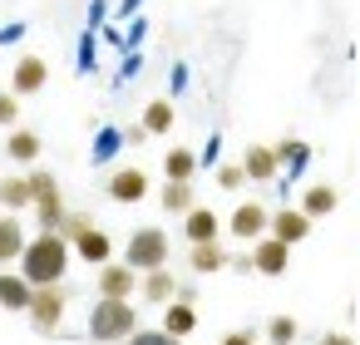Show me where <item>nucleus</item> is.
I'll list each match as a JSON object with an SVG mask.
<instances>
[{
    "instance_id": "nucleus-12",
    "label": "nucleus",
    "mask_w": 360,
    "mask_h": 345,
    "mask_svg": "<svg viewBox=\"0 0 360 345\" xmlns=\"http://www.w3.org/2000/svg\"><path fill=\"white\" fill-rule=\"evenodd\" d=\"M109 197L114 202H143L148 197V173L143 168H119V173H109Z\"/></svg>"
},
{
    "instance_id": "nucleus-14",
    "label": "nucleus",
    "mask_w": 360,
    "mask_h": 345,
    "mask_svg": "<svg viewBox=\"0 0 360 345\" xmlns=\"http://www.w3.org/2000/svg\"><path fill=\"white\" fill-rule=\"evenodd\" d=\"M163 335H173V340H188L193 330H198V306L193 301H168L163 306V325H158Z\"/></svg>"
},
{
    "instance_id": "nucleus-8",
    "label": "nucleus",
    "mask_w": 360,
    "mask_h": 345,
    "mask_svg": "<svg viewBox=\"0 0 360 345\" xmlns=\"http://www.w3.org/2000/svg\"><path fill=\"white\" fill-rule=\"evenodd\" d=\"M183 242H188V247H193V242H222V222H217V212H212L207 202H198V207L183 212Z\"/></svg>"
},
{
    "instance_id": "nucleus-31",
    "label": "nucleus",
    "mask_w": 360,
    "mask_h": 345,
    "mask_svg": "<svg viewBox=\"0 0 360 345\" xmlns=\"http://www.w3.org/2000/svg\"><path fill=\"white\" fill-rule=\"evenodd\" d=\"M124 345H183V340H173V335H163V330H134Z\"/></svg>"
},
{
    "instance_id": "nucleus-19",
    "label": "nucleus",
    "mask_w": 360,
    "mask_h": 345,
    "mask_svg": "<svg viewBox=\"0 0 360 345\" xmlns=\"http://www.w3.org/2000/svg\"><path fill=\"white\" fill-rule=\"evenodd\" d=\"M40 134L35 129H11V138H6V158L11 163H40Z\"/></svg>"
},
{
    "instance_id": "nucleus-4",
    "label": "nucleus",
    "mask_w": 360,
    "mask_h": 345,
    "mask_svg": "<svg viewBox=\"0 0 360 345\" xmlns=\"http://www.w3.org/2000/svg\"><path fill=\"white\" fill-rule=\"evenodd\" d=\"M65 306H70V291H65V286H35V291H30L25 315H30V325H35V330H60Z\"/></svg>"
},
{
    "instance_id": "nucleus-3",
    "label": "nucleus",
    "mask_w": 360,
    "mask_h": 345,
    "mask_svg": "<svg viewBox=\"0 0 360 345\" xmlns=\"http://www.w3.org/2000/svg\"><path fill=\"white\" fill-rule=\"evenodd\" d=\"M119 261H124L134 276L168 266V232H163V227H139V232L129 237V247H124V256H119Z\"/></svg>"
},
{
    "instance_id": "nucleus-30",
    "label": "nucleus",
    "mask_w": 360,
    "mask_h": 345,
    "mask_svg": "<svg viewBox=\"0 0 360 345\" xmlns=\"http://www.w3.org/2000/svg\"><path fill=\"white\" fill-rule=\"evenodd\" d=\"M11 124H20V99L11 89H0V129H11Z\"/></svg>"
},
{
    "instance_id": "nucleus-20",
    "label": "nucleus",
    "mask_w": 360,
    "mask_h": 345,
    "mask_svg": "<svg viewBox=\"0 0 360 345\" xmlns=\"http://www.w3.org/2000/svg\"><path fill=\"white\" fill-rule=\"evenodd\" d=\"M25 247V227L15 222V212H0V271H6Z\"/></svg>"
},
{
    "instance_id": "nucleus-25",
    "label": "nucleus",
    "mask_w": 360,
    "mask_h": 345,
    "mask_svg": "<svg viewBox=\"0 0 360 345\" xmlns=\"http://www.w3.org/2000/svg\"><path fill=\"white\" fill-rule=\"evenodd\" d=\"M163 207H168L173 217H183L188 207H198V197H193V183H163Z\"/></svg>"
},
{
    "instance_id": "nucleus-17",
    "label": "nucleus",
    "mask_w": 360,
    "mask_h": 345,
    "mask_svg": "<svg viewBox=\"0 0 360 345\" xmlns=\"http://www.w3.org/2000/svg\"><path fill=\"white\" fill-rule=\"evenodd\" d=\"M30 207H35L40 232H60V222H65V207H70V202H65V193H60V188H50V193H40Z\"/></svg>"
},
{
    "instance_id": "nucleus-1",
    "label": "nucleus",
    "mask_w": 360,
    "mask_h": 345,
    "mask_svg": "<svg viewBox=\"0 0 360 345\" xmlns=\"http://www.w3.org/2000/svg\"><path fill=\"white\" fill-rule=\"evenodd\" d=\"M15 271H20L25 286H60L65 271H70V242L55 237V232L25 237V247L15 256Z\"/></svg>"
},
{
    "instance_id": "nucleus-28",
    "label": "nucleus",
    "mask_w": 360,
    "mask_h": 345,
    "mask_svg": "<svg viewBox=\"0 0 360 345\" xmlns=\"http://www.w3.org/2000/svg\"><path fill=\"white\" fill-rule=\"evenodd\" d=\"M296 335H301V320H291V315H271L266 320V340L271 345H291Z\"/></svg>"
},
{
    "instance_id": "nucleus-29",
    "label": "nucleus",
    "mask_w": 360,
    "mask_h": 345,
    "mask_svg": "<svg viewBox=\"0 0 360 345\" xmlns=\"http://www.w3.org/2000/svg\"><path fill=\"white\" fill-rule=\"evenodd\" d=\"M25 188H30V197H40V193H50V188H60V183H55L50 168H30V173H25Z\"/></svg>"
},
{
    "instance_id": "nucleus-13",
    "label": "nucleus",
    "mask_w": 360,
    "mask_h": 345,
    "mask_svg": "<svg viewBox=\"0 0 360 345\" xmlns=\"http://www.w3.org/2000/svg\"><path fill=\"white\" fill-rule=\"evenodd\" d=\"M173 291H178V281H173V271H168V266L143 271V276H139V286H134V296H143L148 306H168V301H173Z\"/></svg>"
},
{
    "instance_id": "nucleus-6",
    "label": "nucleus",
    "mask_w": 360,
    "mask_h": 345,
    "mask_svg": "<svg viewBox=\"0 0 360 345\" xmlns=\"http://www.w3.org/2000/svg\"><path fill=\"white\" fill-rule=\"evenodd\" d=\"M45 84H50V65L40 55H20L15 60V74H11V94L25 99V94H40Z\"/></svg>"
},
{
    "instance_id": "nucleus-35",
    "label": "nucleus",
    "mask_w": 360,
    "mask_h": 345,
    "mask_svg": "<svg viewBox=\"0 0 360 345\" xmlns=\"http://www.w3.org/2000/svg\"><path fill=\"white\" fill-rule=\"evenodd\" d=\"M316 345H355L345 330H326V335H316Z\"/></svg>"
},
{
    "instance_id": "nucleus-5",
    "label": "nucleus",
    "mask_w": 360,
    "mask_h": 345,
    "mask_svg": "<svg viewBox=\"0 0 360 345\" xmlns=\"http://www.w3.org/2000/svg\"><path fill=\"white\" fill-rule=\"evenodd\" d=\"M247 256H252L257 276H286V266H291V247H281L276 237H257Z\"/></svg>"
},
{
    "instance_id": "nucleus-26",
    "label": "nucleus",
    "mask_w": 360,
    "mask_h": 345,
    "mask_svg": "<svg viewBox=\"0 0 360 345\" xmlns=\"http://www.w3.org/2000/svg\"><path fill=\"white\" fill-rule=\"evenodd\" d=\"M271 153H276V168H301V163L311 158V143H301V138H281Z\"/></svg>"
},
{
    "instance_id": "nucleus-34",
    "label": "nucleus",
    "mask_w": 360,
    "mask_h": 345,
    "mask_svg": "<svg viewBox=\"0 0 360 345\" xmlns=\"http://www.w3.org/2000/svg\"><path fill=\"white\" fill-rule=\"evenodd\" d=\"M222 345H257V335H252V330H227Z\"/></svg>"
},
{
    "instance_id": "nucleus-10",
    "label": "nucleus",
    "mask_w": 360,
    "mask_h": 345,
    "mask_svg": "<svg viewBox=\"0 0 360 345\" xmlns=\"http://www.w3.org/2000/svg\"><path fill=\"white\" fill-rule=\"evenodd\" d=\"M114 237L109 232H99V227H89V232H79L75 242H70V256H79V261H89V266H104V261H114Z\"/></svg>"
},
{
    "instance_id": "nucleus-36",
    "label": "nucleus",
    "mask_w": 360,
    "mask_h": 345,
    "mask_svg": "<svg viewBox=\"0 0 360 345\" xmlns=\"http://www.w3.org/2000/svg\"><path fill=\"white\" fill-rule=\"evenodd\" d=\"M143 138H148V134H143V129H139V124H134V129H124V143H129V148H139V143H143Z\"/></svg>"
},
{
    "instance_id": "nucleus-33",
    "label": "nucleus",
    "mask_w": 360,
    "mask_h": 345,
    "mask_svg": "<svg viewBox=\"0 0 360 345\" xmlns=\"http://www.w3.org/2000/svg\"><path fill=\"white\" fill-rule=\"evenodd\" d=\"M227 266H232V271H237V276H247V271H252V256H247V252H237V256H232V252H227Z\"/></svg>"
},
{
    "instance_id": "nucleus-27",
    "label": "nucleus",
    "mask_w": 360,
    "mask_h": 345,
    "mask_svg": "<svg viewBox=\"0 0 360 345\" xmlns=\"http://www.w3.org/2000/svg\"><path fill=\"white\" fill-rule=\"evenodd\" d=\"M89 227H94V217H89L84 207H65V222H60V232H55V237L75 242V237H79V232H89Z\"/></svg>"
},
{
    "instance_id": "nucleus-32",
    "label": "nucleus",
    "mask_w": 360,
    "mask_h": 345,
    "mask_svg": "<svg viewBox=\"0 0 360 345\" xmlns=\"http://www.w3.org/2000/svg\"><path fill=\"white\" fill-rule=\"evenodd\" d=\"M242 183H247V178H242V168H237V163H222V168H217V188H227V193H232V188H242Z\"/></svg>"
},
{
    "instance_id": "nucleus-2",
    "label": "nucleus",
    "mask_w": 360,
    "mask_h": 345,
    "mask_svg": "<svg viewBox=\"0 0 360 345\" xmlns=\"http://www.w3.org/2000/svg\"><path fill=\"white\" fill-rule=\"evenodd\" d=\"M139 330V311H134V301H94L89 306V340H99V345H124L129 335Z\"/></svg>"
},
{
    "instance_id": "nucleus-18",
    "label": "nucleus",
    "mask_w": 360,
    "mask_h": 345,
    "mask_svg": "<svg viewBox=\"0 0 360 345\" xmlns=\"http://www.w3.org/2000/svg\"><path fill=\"white\" fill-rule=\"evenodd\" d=\"M188 266H193L198 276H212V271L227 266V247H222V242H193V247H188Z\"/></svg>"
},
{
    "instance_id": "nucleus-11",
    "label": "nucleus",
    "mask_w": 360,
    "mask_h": 345,
    "mask_svg": "<svg viewBox=\"0 0 360 345\" xmlns=\"http://www.w3.org/2000/svg\"><path fill=\"white\" fill-rule=\"evenodd\" d=\"M94 286H99V296H104V301H134V286H139V276H134L124 261H104Z\"/></svg>"
},
{
    "instance_id": "nucleus-23",
    "label": "nucleus",
    "mask_w": 360,
    "mask_h": 345,
    "mask_svg": "<svg viewBox=\"0 0 360 345\" xmlns=\"http://www.w3.org/2000/svg\"><path fill=\"white\" fill-rule=\"evenodd\" d=\"M0 202H6V212H20V207L35 202L30 188H25V173H6V178H0Z\"/></svg>"
},
{
    "instance_id": "nucleus-9",
    "label": "nucleus",
    "mask_w": 360,
    "mask_h": 345,
    "mask_svg": "<svg viewBox=\"0 0 360 345\" xmlns=\"http://www.w3.org/2000/svg\"><path fill=\"white\" fill-rule=\"evenodd\" d=\"M266 237H276L281 247H296V242L311 237V217H301L296 207H281V212L266 217Z\"/></svg>"
},
{
    "instance_id": "nucleus-16",
    "label": "nucleus",
    "mask_w": 360,
    "mask_h": 345,
    "mask_svg": "<svg viewBox=\"0 0 360 345\" xmlns=\"http://www.w3.org/2000/svg\"><path fill=\"white\" fill-rule=\"evenodd\" d=\"M335 207H340V193H335L330 183H316V188H306V193H301V207H296V212L316 222V217H330Z\"/></svg>"
},
{
    "instance_id": "nucleus-7",
    "label": "nucleus",
    "mask_w": 360,
    "mask_h": 345,
    "mask_svg": "<svg viewBox=\"0 0 360 345\" xmlns=\"http://www.w3.org/2000/svg\"><path fill=\"white\" fill-rule=\"evenodd\" d=\"M266 207L262 202H237V212L227 217V232L237 237V242H257V237H266Z\"/></svg>"
},
{
    "instance_id": "nucleus-22",
    "label": "nucleus",
    "mask_w": 360,
    "mask_h": 345,
    "mask_svg": "<svg viewBox=\"0 0 360 345\" xmlns=\"http://www.w3.org/2000/svg\"><path fill=\"white\" fill-rule=\"evenodd\" d=\"M30 291H35V286H25L20 271H11V266L0 271V306H6V311H25V306H30Z\"/></svg>"
},
{
    "instance_id": "nucleus-24",
    "label": "nucleus",
    "mask_w": 360,
    "mask_h": 345,
    "mask_svg": "<svg viewBox=\"0 0 360 345\" xmlns=\"http://www.w3.org/2000/svg\"><path fill=\"white\" fill-rule=\"evenodd\" d=\"M139 129H143V134H168V129H173V104H168V99H153V104L143 109Z\"/></svg>"
},
{
    "instance_id": "nucleus-15",
    "label": "nucleus",
    "mask_w": 360,
    "mask_h": 345,
    "mask_svg": "<svg viewBox=\"0 0 360 345\" xmlns=\"http://www.w3.org/2000/svg\"><path fill=\"white\" fill-rule=\"evenodd\" d=\"M237 168H242V178H252V183H271V178L281 173V168H276V153H271L266 143H252Z\"/></svg>"
},
{
    "instance_id": "nucleus-21",
    "label": "nucleus",
    "mask_w": 360,
    "mask_h": 345,
    "mask_svg": "<svg viewBox=\"0 0 360 345\" xmlns=\"http://www.w3.org/2000/svg\"><path fill=\"white\" fill-rule=\"evenodd\" d=\"M193 173H198V153H193V148H168V158H163V183H193Z\"/></svg>"
}]
</instances>
